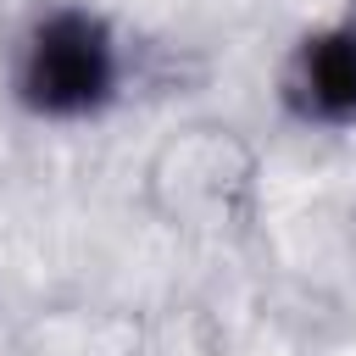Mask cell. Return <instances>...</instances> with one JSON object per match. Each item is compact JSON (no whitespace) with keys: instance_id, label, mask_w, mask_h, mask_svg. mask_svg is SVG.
Instances as JSON below:
<instances>
[{"instance_id":"6da1fadb","label":"cell","mask_w":356,"mask_h":356,"mask_svg":"<svg viewBox=\"0 0 356 356\" xmlns=\"http://www.w3.org/2000/svg\"><path fill=\"white\" fill-rule=\"evenodd\" d=\"M6 83L17 111L33 122L50 128L100 122L128 89V44L100 6L50 0L22 22Z\"/></svg>"},{"instance_id":"7a4b0ae2","label":"cell","mask_w":356,"mask_h":356,"mask_svg":"<svg viewBox=\"0 0 356 356\" xmlns=\"http://www.w3.org/2000/svg\"><path fill=\"white\" fill-rule=\"evenodd\" d=\"M278 106L295 128L350 134L356 128V17L306 28L278 67Z\"/></svg>"}]
</instances>
